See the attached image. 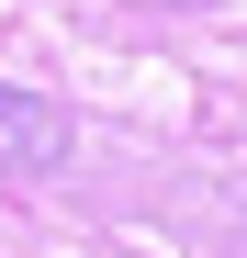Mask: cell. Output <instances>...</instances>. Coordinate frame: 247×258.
Here are the masks:
<instances>
[{
    "label": "cell",
    "instance_id": "obj_1",
    "mask_svg": "<svg viewBox=\"0 0 247 258\" xmlns=\"http://www.w3.org/2000/svg\"><path fill=\"white\" fill-rule=\"evenodd\" d=\"M56 157H68V112L34 90H0V180H45Z\"/></svg>",
    "mask_w": 247,
    "mask_h": 258
}]
</instances>
